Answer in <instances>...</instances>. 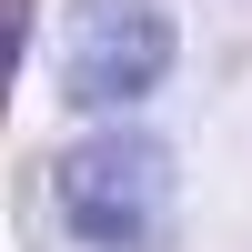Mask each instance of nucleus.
<instances>
[{
    "instance_id": "f03ea898",
    "label": "nucleus",
    "mask_w": 252,
    "mask_h": 252,
    "mask_svg": "<svg viewBox=\"0 0 252 252\" xmlns=\"http://www.w3.org/2000/svg\"><path fill=\"white\" fill-rule=\"evenodd\" d=\"M182 31L161 0H71L61 10V101L81 111H131L161 91Z\"/></svg>"
},
{
    "instance_id": "7ed1b4c3",
    "label": "nucleus",
    "mask_w": 252,
    "mask_h": 252,
    "mask_svg": "<svg viewBox=\"0 0 252 252\" xmlns=\"http://www.w3.org/2000/svg\"><path fill=\"white\" fill-rule=\"evenodd\" d=\"M20 40H31V0H0V101L20 81Z\"/></svg>"
},
{
    "instance_id": "f257e3e1",
    "label": "nucleus",
    "mask_w": 252,
    "mask_h": 252,
    "mask_svg": "<svg viewBox=\"0 0 252 252\" xmlns=\"http://www.w3.org/2000/svg\"><path fill=\"white\" fill-rule=\"evenodd\" d=\"M51 202H61V222L91 252H152L172 232V152L152 131H131V121H111V131L61 152Z\"/></svg>"
}]
</instances>
